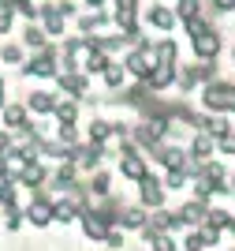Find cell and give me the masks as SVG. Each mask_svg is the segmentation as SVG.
Listing matches in <instances>:
<instances>
[{
	"label": "cell",
	"instance_id": "obj_1",
	"mask_svg": "<svg viewBox=\"0 0 235 251\" xmlns=\"http://www.w3.org/2000/svg\"><path fill=\"white\" fill-rule=\"evenodd\" d=\"M202 105L209 109V113H216V116L235 113V83H220V79L205 83V90H202Z\"/></svg>",
	"mask_w": 235,
	"mask_h": 251
},
{
	"label": "cell",
	"instance_id": "obj_2",
	"mask_svg": "<svg viewBox=\"0 0 235 251\" xmlns=\"http://www.w3.org/2000/svg\"><path fill=\"white\" fill-rule=\"evenodd\" d=\"M120 173H123V176H127V180H134V184H138V180H142L146 173H150V165H146V161H142V154L134 150V143H123Z\"/></svg>",
	"mask_w": 235,
	"mask_h": 251
},
{
	"label": "cell",
	"instance_id": "obj_3",
	"mask_svg": "<svg viewBox=\"0 0 235 251\" xmlns=\"http://www.w3.org/2000/svg\"><path fill=\"white\" fill-rule=\"evenodd\" d=\"M138 199H142V206L161 210V206H164V180H157V176H150V173H146V176L138 180Z\"/></svg>",
	"mask_w": 235,
	"mask_h": 251
},
{
	"label": "cell",
	"instance_id": "obj_4",
	"mask_svg": "<svg viewBox=\"0 0 235 251\" xmlns=\"http://www.w3.org/2000/svg\"><path fill=\"white\" fill-rule=\"evenodd\" d=\"M108 229H112V221L105 218L101 210H86V214H82V232H86L90 240H105Z\"/></svg>",
	"mask_w": 235,
	"mask_h": 251
},
{
	"label": "cell",
	"instance_id": "obj_5",
	"mask_svg": "<svg viewBox=\"0 0 235 251\" xmlns=\"http://www.w3.org/2000/svg\"><path fill=\"white\" fill-rule=\"evenodd\" d=\"M205 202H198V199H191V202H183V206L175 210V218H179V225H191V229H198V225H202L205 221Z\"/></svg>",
	"mask_w": 235,
	"mask_h": 251
},
{
	"label": "cell",
	"instance_id": "obj_6",
	"mask_svg": "<svg viewBox=\"0 0 235 251\" xmlns=\"http://www.w3.org/2000/svg\"><path fill=\"white\" fill-rule=\"evenodd\" d=\"M216 52H220V34L216 30H205L202 38H194V56L198 60H213Z\"/></svg>",
	"mask_w": 235,
	"mask_h": 251
},
{
	"label": "cell",
	"instance_id": "obj_7",
	"mask_svg": "<svg viewBox=\"0 0 235 251\" xmlns=\"http://www.w3.org/2000/svg\"><path fill=\"white\" fill-rule=\"evenodd\" d=\"M213 150H216V139L213 135H205V131H194V143H191V161H209L213 157Z\"/></svg>",
	"mask_w": 235,
	"mask_h": 251
},
{
	"label": "cell",
	"instance_id": "obj_8",
	"mask_svg": "<svg viewBox=\"0 0 235 251\" xmlns=\"http://www.w3.org/2000/svg\"><path fill=\"white\" fill-rule=\"evenodd\" d=\"M26 218H30L34 225H49V221L56 218V206H52L49 199H30V206H26Z\"/></svg>",
	"mask_w": 235,
	"mask_h": 251
},
{
	"label": "cell",
	"instance_id": "obj_9",
	"mask_svg": "<svg viewBox=\"0 0 235 251\" xmlns=\"http://www.w3.org/2000/svg\"><path fill=\"white\" fill-rule=\"evenodd\" d=\"M146 229H153V232H172V229H183V225H179V218H175L172 210H153V218H150V225H146Z\"/></svg>",
	"mask_w": 235,
	"mask_h": 251
},
{
	"label": "cell",
	"instance_id": "obj_10",
	"mask_svg": "<svg viewBox=\"0 0 235 251\" xmlns=\"http://www.w3.org/2000/svg\"><path fill=\"white\" fill-rule=\"evenodd\" d=\"M116 221H120L123 229H138V232H142V229H146V221H150V218H146V210H142V206H123V210H120V218H116Z\"/></svg>",
	"mask_w": 235,
	"mask_h": 251
},
{
	"label": "cell",
	"instance_id": "obj_11",
	"mask_svg": "<svg viewBox=\"0 0 235 251\" xmlns=\"http://www.w3.org/2000/svg\"><path fill=\"white\" fill-rule=\"evenodd\" d=\"M71 157L79 161L82 169H97V165H101V143H90V147H79V150H75Z\"/></svg>",
	"mask_w": 235,
	"mask_h": 251
},
{
	"label": "cell",
	"instance_id": "obj_12",
	"mask_svg": "<svg viewBox=\"0 0 235 251\" xmlns=\"http://www.w3.org/2000/svg\"><path fill=\"white\" fill-rule=\"evenodd\" d=\"M150 23H153L157 30H172L175 26V11L164 8V4H153V8H150Z\"/></svg>",
	"mask_w": 235,
	"mask_h": 251
},
{
	"label": "cell",
	"instance_id": "obj_13",
	"mask_svg": "<svg viewBox=\"0 0 235 251\" xmlns=\"http://www.w3.org/2000/svg\"><path fill=\"white\" fill-rule=\"evenodd\" d=\"M232 214H228V210H205V221H202V225H213V229H220V232H224V229H232Z\"/></svg>",
	"mask_w": 235,
	"mask_h": 251
},
{
	"label": "cell",
	"instance_id": "obj_14",
	"mask_svg": "<svg viewBox=\"0 0 235 251\" xmlns=\"http://www.w3.org/2000/svg\"><path fill=\"white\" fill-rule=\"evenodd\" d=\"M52 68H56L52 52H41L38 60H30V64H26V72H30V75H52Z\"/></svg>",
	"mask_w": 235,
	"mask_h": 251
},
{
	"label": "cell",
	"instance_id": "obj_15",
	"mask_svg": "<svg viewBox=\"0 0 235 251\" xmlns=\"http://www.w3.org/2000/svg\"><path fill=\"white\" fill-rule=\"evenodd\" d=\"M194 15H202V0H179V8H175V19H194Z\"/></svg>",
	"mask_w": 235,
	"mask_h": 251
},
{
	"label": "cell",
	"instance_id": "obj_16",
	"mask_svg": "<svg viewBox=\"0 0 235 251\" xmlns=\"http://www.w3.org/2000/svg\"><path fill=\"white\" fill-rule=\"evenodd\" d=\"M187 180H191V176H187V169H168V176H164V191H179Z\"/></svg>",
	"mask_w": 235,
	"mask_h": 251
},
{
	"label": "cell",
	"instance_id": "obj_17",
	"mask_svg": "<svg viewBox=\"0 0 235 251\" xmlns=\"http://www.w3.org/2000/svg\"><path fill=\"white\" fill-rule=\"evenodd\" d=\"M41 11H45V26H49V34H60V30H64L60 8H41Z\"/></svg>",
	"mask_w": 235,
	"mask_h": 251
},
{
	"label": "cell",
	"instance_id": "obj_18",
	"mask_svg": "<svg viewBox=\"0 0 235 251\" xmlns=\"http://www.w3.org/2000/svg\"><path fill=\"white\" fill-rule=\"evenodd\" d=\"M108 135H112V124H105V120H93L90 124V143H105Z\"/></svg>",
	"mask_w": 235,
	"mask_h": 251
},
{
	"label": "cell",
	"instance_id": "obj_19",
	"mask_svg": "<svg viewBox=\"0 0 235 251\" xmlns=\"http://www.w3.org/2000/svg\"><path fill=\"white\" fill-rule=\"evenodd\" d=\"M150 248L153 251H175V240L168 232H157V236H150Z\"/></svg>",
	"mask_w": 235,
	"mask_h": 251
},
{
	"label": "cell",
	"instance_id": "obj_20",
	"mask_svg": "<svg viewBox=\"0 0 235 251\" xmlns=\"http://www.w3.org/2000/svg\"><path fill=\"white\" fill-rule=\"evenodd\" d=\"M22 120H26V113H22L19 105H11V109H4V124H8V127H22Z\"/></svg>",
	"mask_w": 235,
	"mask_h": 251
},
{
	"label": "cell",
	"instance_id": "obj_21",
	"mask_svg": "<svg viewBox=\"0 0 235 251\" xmlns=\"http://www.w3.org/2000/svg\"><path fill=\"white\" fill-rule=\"evenodd\" d=\"M30 109L34 113H49V109H56V105H52L49 94H30Z\"/></svg>",
	"mask_w": 235,
	"mask_h": 251
},
{
	"label": "cell",
	"instance_id": "obj_22",
	"mask_svg": "<svg viewBox=\"0 0 235 251\" xmlns=\"http://www.w3.org/2000/svg\"><path fill=\"white\" fill-rule=\"evenodd\" d=\"M41 176H45V173H41V165H34V161H30V165H26V169L19 173V180H22V184H41Z\"/></svg>",
	"mask_w": 235,
	"mask_h": 251
},
{
	"label": "cell",
	"instance_id": "obj_23",
	"mask_svg": "<svg viewBox=\"0 0 235 251\" xmlns=\"http://www.w3.org/2000/svg\"><path fill=\"white\" fill-rule=\"evenodd\" d=\"M105 83H108V86H120V83H123V68L108 64V68H105Z\"/></svg>",
	"mask_w": 235,
	"mask_h": 251
},
{
	"label": "cell",
	"instance_id": "obj_24",
	"mask_svg": "<svg viewBox=\"0 0 235 251\" xmlns=\"http://www.w3.org/2000/svg\"><path fill=\"white\" fill-rule=\"evenodd\" d=\"M187 251H205V236H202V229H194L191 236H187Z\"/></svg>",
	"mask_w": 235,
	"mask_h": 251
},
{
	"label": "cell",
	"instance_id": "obj_25",
	"mask_svg": "<svg viewBox=\"0 0 235 251\" xmlns=\"http://www.w3.org/2000/svg\"><path fill=\"white\" fill-rule=\"evenodd\" d=\"M56 116H60L64 124H71V120H75V105L71 101H60V105H56Z\"/></svg>",
	"mask_w": 235,
	"mask_h": 251
},
{
	"label": "cell",
	"instance_id": "obj_26",
	"mask_svg": "<svg viewBox=\"0 0 235 251\" xmlns=\"http://www.w3.org/2000/svg\"><path fill=\"white\" fill-rule=\"evenodd\" d=\"M93 195H108V173H97V176H93Z\"/></svg>",
	"mask_w": 235,
	"mask_h": 251
},
{
	"label": "cell",
	"instance_id": "obj_27",
	"mask_svg": "<svg viewBox=\"0 0 235 251\" xmlns=\"http://www.w3.org/2000/svg\"><path fill=\"white\" fill-rule=\"evenodd\" d=\"M101 23H105V15H82V19H79V26H82V30H97Z\"/></svg>",
	"mask_w": 235,
	"mask_h": 251
},
{
	"label": "cell",
	"instance_id": "obj_28",
	"mask_svg": "<svg viewBox=\"0 0 235 251\" xmlns=\"http://www.w3.org/2000/svg\"><path fill=\"white\" fill-rule=\"evenodd\" d=\"M216 150H220V154H235V131L224 135V139H216Z\"/></svg>",
	"mask_w": 235,
	"mask_h": 251
},
{
	"label": "cell",
	"instance_id": "obj_29",
	"mask_svg": "<svg viewBox=\"0 0 235 251\" xmlns=\"http://www.w3.org/2000/svg\"><path fill=\"white\" fill-rule=\"evenodd\" d=\"M22 42L38 49V45H41V30H38V26H26V34H22Z\"/></svg>",
	"mask_w": 235,
	"mask_h": 251
},
{
	"label": "cell",
	"instance_id": "obj_30",
	"mask_svg": "<svg viewBox=\"0 0 235 251\" xmlns=\"http://www.w3.org/2000/svg\"><path fill=\"white\" fill-rule=\"evenodd\" d=\"M19 56H22L19 45H8V49H4V60H8V64H19Z\"/></svg>",
	"mask_w": 235,
	"mask_h": 251
},
{
	"label": "cell",
	"instance_id": "obj_31",
	"mask_svg": "<svg viewBox=\"0 0 235 251\" xmlns=\"http://www.w3.org/2000/svg\"><path fill=\"white\" fill-rule=\"evenodd\" d=\"M105 244H108V248H123V236L116 229H108V236H105Z\"/></svg>",
	"mask_w": 235,
	"mask_h": 251
},
{
	"label": "cell",
	"instance_id": "obj_32",
	"mask_svg": "<svg viewBox=\"0 0 235 251\" xmlns=\"http://www.w3.org/2000/svg\"><path fill=\"white\" fill-rule=\"evenodd\" d=\"M60 139H64V143H75V127L64 124V127H60Z\"/></svg>",
	"mask_w": 235,
	"mask_h": 251
},
{
	"label": "cell",
	"instance_id": "obj_33",
	"mask_svg": "<svg viewBox=\"0 0 235 251\" xmlns=\"http://www.w3.org/2000/svg\"><path fill=\"white\" fill-rule=\"evenodd\" d=\"M8 26H11V15H8V11H0V34L8 30Z\"/></svg>",
	"mask_w": 235,
	"mask_h": 251
},
{
	"label": "cell",
	"instance_id": "obj_34",
	"mask_svg": "<svg viewBox=\"0 0 235 251\" xmlns=\"http://www.w3.org/2000/svg\"><path fill=\"white\" fill-rule=\"evenodd\" d=\"M4 173H8V161H0V176H4Z\"/></svg>",
	"mask_w": 235,
	"mask_h": 251
},
{
	"label": "cell",
	"instance_id": "obj_35",
	"mask_svg": "<svg viewBox=\"0 0 235 251\" xmlns=\"http://www.w3.org/2000/svg\"><path fill=\"white\" fill-rule=\"evenodd\" d=\"M90 4H93V8H97V4H101V0H90Z\"/></svg>",
	"mask_w": 235,
	"mask_h": 251
},
{
	"label": "cell",
	"instance_id": "obj_36",
	"mask_svg": "<svg viewBox=\"0 0 235 251\" xmlns=\"http://www.w3.org/2000/svg\"><path fill=\"white\" fill-rule=\"evenodd\" d=\"M232 191H235V176H232Z\"/></svg>",
	"mask_w": 235,
	"mask_h": 251
},
{
	"label": "cell",
	"instance_id": "obj_37",
	"mask_svg": "<svg viewBox=\"0 0 235 251\" xmlns=\"http://www.w3.org/2000/svg\"><path fill=\"white\" fill-rule=\"evenodd\" d=\"M232 60H235V49H232Z\"/></svg>",
	"mask_w": 235,
	"mask_h": 251
},
{
	"label": "cell",
	"instance_id": "obj_38",
	"mask_svg": "<svg viewBox=\"0 0 235 251\" xmlns=\"http://www.w3.org/2000/svg\"><path fill=\"white\" fill-rule=\"evenodd\" d=\"M232 11H235V0H232Z\"/></svg>",
	"mask_w": 235,
	"mask_h": 251
},
{
	"label": "cell",
	"instance_id": "obj_39",
	"mask_svg": "<svg viewBox=\"0 0 235 251\" xmlns=\"http://www.w3.org/2000/svg\"><path fill=\"white\" fill-rule=\"evenodd\" d=\"M0 90H4V83H0Z\"/></svg>",
	"mask_w": 235,
	"mask_h": 251
},
{
	"label": "cell",
	"instance_id": "obj_40",
	"mask_svg": "<svg viewBox=\"0 0 235 251\" xmlns=\"http://www.w3.org/2000/svg\"><path fill=\"white\" fill-rule=\"evenodd\" d=\"M232 251H235V248H232Z\"/></svg>",
	"mask_w": 235,
	"mask_h": 251
}]
</instances>
